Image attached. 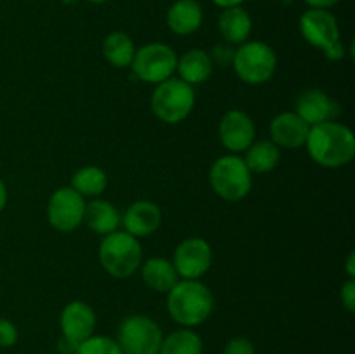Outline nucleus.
<instances>
[{
    "instance_id": "nucleus-7",
    "label": "nucleus",
    "mask_w": 355,
    "mask_h": 354,
    "mask_svg": "<svg viewBox=\"0 0 355 354\" xmlns=\"http://www.w3.org/2000/svg\"><path fill=\"white\" fill-rule=\"evenodd\" d=\"M116 342L123 354H159L163 332L149 316L132 314L118 326Z\"/></svg>"
},
{
    "instance_id": "nucleus-6",
    "label": "nucleus",
    "mask_w": 355,
    "mask_h": 354,
    "mask_svg": "<svg viewBox=\"0 0 355 354\" xmlns=\"http://www.w3.org/2000/svg\"><path fill=\"white\" fill-rule=\"evenodd\" d=\"M234 71L239 78L250 85H260L272 78L276 73V52L266 42H245L234 52Z\"/></svg>"
},
{
    "instance_id": "nucleus-29",
    "label": "nucleus",
    "mask_w": 355,
    "mask_h": 354,
    "mask_svg": "<svg viewBox=\"0 0 355 354\" xmlns=\"http://www.w3.org/2000/svg\"><path fill=\"white\" fill-rule=\"evenodd\" d=\"M17 342V328L9 319H0V347H12Z\"/></svg>"
},
{
    "instance_id": "nucleus-25",
    "label": "nucleus",
    "mask_w": 355,
    "mask_h": 354,
    "mask_svg": "<svg viewBox=\"0 0 355 354\" xmlns=\"http://www.w3.org/2000/svg\"><path fill=\"white\" fill-rule=\"evenodd\" d=\"M107 186V176L103 169L99 167H83V169L76 170L75 176L71 179V187L76 193L85 196H101Z\"/></svg>"
},
{
    "instance_id": "nucleus-4",
    "label": "nucleus",
    "mask_w": 355,
    "mask_h": 354,
    "mask_svg": "<svg viewBox=\"0 0 355 354\" xmlns=\"http://www.w3.org/2000/svg\"><path fill=\"white\" fill-rule=\"evenodd\" d=\"M196 96L194 87L180 78H168L158 83L153 90L151 108L156 118L165 124H180L193 111Z\"/></svg>"
},
{
    "instance_id": "nucleus-3",
    "label": "nucleus",
    "mask_w": 355,
    "mask_h": 354,
    "mask_svg": "<svg viewBox=\"0 0 355 354\" xmlns=\"http://www.w3.org/2000/svg\"><path fill=\"white\" fill-rule=\"evenodd\" d=\"M99 262L113 278L132 276L142 264V246L127 231L110 233L99 246Z\"/></svg>"
},
{
    "instance_id": "nucleus-28",
    "label": "nucleus",
    "mask_w": 355,
    "mask_h": 354,
    "mask_svg": "<svg viewBox=\"0 0 355 354\" xmlns=\"http://www.w3.org/2000/svg\"><path fill=\"white\" fill-rule=\"evenodd\" d=\"M222 354H255V346L246 337H234L227 340Z\"/></svg>"
},
{
    "instance_id": "nucleus-13",
    "label": "nucleus",
    "mask_w": 355,
    "mask_h": 354,
    "mask_svg": "<svg viewBox=\"0 0 355 354\" xmlns=\"http://www.w3.org/2000/svg\"><path fill=\"white\" fill-rule=\"evenodd\" d=\"M96 312L87 302L82 301H73L68 305H64L61 318H59L62 337L75 344H80L92 337L96 332Z\"/></svg>"
},
{
    "instance_id": "nucleus-37",
    "label": "nucleus",
    "mask_w": 355,
    "mask_h": 354,
    "mask_svg": "<svg viewBox=\"0 0 355 354\" xmlns=\"http://www.w3.org/2000/svg\"><path fill=\"white\" fill-rule=\"evenodd\" d=\"M89 2H92V3H106V2H110V0H89Z\"/></svg>"
},
{
    "instance_id": "nucleus-9",
    "label": "nucleus",
    "mask_w": 355,
    "mask_h": 354,
    "mask_svg": "<svg viewBox=\"0 0 355 354\" xmlns=\"http://www.w3.org/2000/svg\"><path fill=\"white\" fill-rule=\"evenodd\" d=\"M85 198L71 186L54 191L47 205L49 224L61 233H71L83 222Z\"/></svg>"
},
{
    "instance_id": "nucleus-30",
    "label": "nucleus",
    "mask_w": 355,
    "mask_h": 354,
    "mask_svg": "<svg viewBox=\"0 0 355 354\" xmlns=\"http://www.w3.org/2000/svg\"><path fill=\"white\" fill-rule=\"evenodd\" d=\"M340 297H342V305L349 312L355 311V281L354 278H350L349 281H345L340 292Z\"/></svg>"
},
{
    "instance_id": "nucleus-10",
    "label": "nucleus",
    "mask_w": 355,
    "mask_h": 354,
    "mask_svg": "<svg viewBox=\"0 0 355 354\" xmlns=\"http://www.w3.org/2000/svg\"><path fill=\"white\" fill-rule=\"evenodd\" d=\"M211 246L203 238H187L173 252V267L182 280H200L211 266Z\"/></svg>"
},
{
    "instance_id": "nucleus-18",
    "label": "nucleus",
    "mask_w": 355,
    "mask_h": 354,
    "mask_svg": "<svg viewBox=\"0 0 355 354\" xmlns=\"http://www.w3.org/2000/svg\"><path fill=\"white\" fill-rule=\"evenodd\" d=\"M218 31L227 44H245L252 33V17L243 7H229L218 16Z\"/></svg>"
},
{
    "instance_id": "nucleus-8",
    "label": "nucleus",
    "mask_w": 355,
    "mask_h": 354,
    "mask_svg": "<svg viewBox=\"0 0 355 354\" xmlns=\"http://www.w3.org/2000/svg\"><path fill=\"white\" fill-rule=\"evenodd\" d=\"M177 59L179 58L170 45L153 42L135 51L130 68L139 80L158 85L172 78L177 69Z\"/></svg>"
},
{
    "instance_id": "nucleus-34",
    "label": "nucleus",
    "mask_w": 355,
    "mask_h": 354,
    "mask_svg": "<svg viewBox=\"0 0 355 354\" xmlns=\"http://www.w3.org/2000/svg\"><path fill=\"white\" fill-rule=\"evenodd\" d=\"M245 0H214V3H217L222 9H229V7H239Z\"/></svg>"
},
{
    "instance_id": "nucleus-15",
    "label": "nucleus",
    "mask_w": 355,
    "mask_h": 354,
    "mask_svg": "<svg viewBox=\"0 0 355 354\" xmlns=\"http://www.w3.org/2000/svg\"><path fill=\"white\" fill-rule=\"evenodd\" d=\"M297 115L304 118L311 127L324 121H333L340 113V106L333 97L319 89H307L298 96Z\"/></svg>"
},
{
    "instance_id": "nucleus-36",
    "label": "nucleus",
    "mask_w": 355,
    "mask_h": 354,
    "mask_svg": "<svg viewBox=\"0 0 355 354\" xmlns=\"http://www.w3.org/2000/svg\"><path fill=\"white\" fill-rule=\"evenodd\" d=\"M7 203V187L6 184H3V180L0 179V212H2V208L6 207Z\"/></svg>"
},
{
    "instance_id": "nucleus-23",
    "label": "nucleus",
    "mask_w": 355,
    "mask_h": 354,
    "mask_svg": "<svg viewBox=\"0 0 355 354\" xmlns=\"http://www.w3.org/2000/svg\"><path fill=\"white\" fill-rule=\"evenodd\" d=\"M135 45L132 38L123 31H113L103 42V54L106 61L114 68H128L134 61Z\"/></svg>"
},
{
    "instance_id": "nucleus-26",
    "label": "nucleus",
    "mask_w": 355,
    "mask_h": 354,
    "mask_svg": "<svg viewBox=\"0 0 355 354\" xmlns=\"http://www.w3.org/2000/svg\"><path fill=\"white\" fill-rule=\"evenodd\" d=\"M75 354H123L116 339L106 335H92L78 344Z\"/></svg>"
},
{
    "instance_id": "nucleus-11",
    "label": "nucleus",
    "mask_w": 355,
    "mask_h": 354,
    "mask_svg": "<svg viewBox=\"0 0 355 354\" xmlns=\"http://www.w3.org/2000/svg\"><path fill=\"white\" fill-rule=\"evenodd\" d=\"M300 31L309 44L322 51L340 40L338 21L328 9H309L302 14Z\"/></svg>"
},
{
    "instance_id": "nucleus-20",
    "label": "nucleus",
    "mask_w": 355,
    "mask_h": 354,
    "mask_svg": "<svg viewBox=\"0 0 355 354\" xmlns=\"http://www.w3.org/2000/svg\"><path fill=\"white\" fill-rule=\"evenodd\" d=\"M141 276L144 283L158 294H168L173 285L179 281V274L173 267L172 260L163 259V257H151L146 260L142 264Z\"/></svg>"
},
{
    "instance_id": "nucleus-32",
    "label": "nucleus",
    "mask_w": 355,
    "mask_h": 354,
    "mask_svg": "<svg viewBox=\"0 0 355 354\" xmlns=\"http://www.w3.org/2000/svg\"><path fill=\"white\" fill-rule=\"evenodd\" d=\"M76 347H78V344L71 342V340H68L66 337H61V340H59L58 344V349L61 354H75Z\"/></svg>"
},
{
    "instance_id": "nucleus-38",
    "label": "nucleus",
    "mask_w": 355,
    "mask_h": 354,
    "mask_svg": "<svg viewBox=\"0 0 355 354\" xmlns=\"http://www.w3.org/2000/svg\"><path fill=\"white\" fill-rule=\"evenodd\" d=\"M281 2L286 3V6H288V3H291V2H293V0H281Z\"/></svg>"
},
{
    "instance_id": "nucleus-22",
    "label": "nucleus",
    "mask_w": 355,
    "mask_h": 354,
    "mask_svg": "<svg viewBox=\"0 0 355 354\" xmlns=\"http://www.w3.org/2000/svg\"><path fill=\"white\" fill-rule=\"evenodd\" d=\"M281 160V148H277L270 139H260L253 141L246 149L245 163L250 172L266 174L276 169Z\"/></svg>"
},
{
    "instance_id": "nucleus-21",
    "label": "nucleus",
    "mask_w": 355,
    "mask_h": 354,
    "mask_svg": "<svg viewBox=\"0 0 355 354\" xmlns=\"http://www.w3.org/2000/svg\"><path fill=\"white\" fill-rule=\"evenodd\" d=\"M83 221L87 222L94 233L101 236H106L110 233L118 231L120 228V212L116 210L111 201L107 200H92L85 205V215Z\"/></svg>"
},
{
    "instance_id": "nucleus-24",
    "label": "nucleus",
    "mask_w": 355,
    "mask_h": 354,
    "mask_svg": "<svg viewBox=\"0 0 355 354\" xmlns=\"http://www.w3.org/2000/svg\"><path fill=\"white\" fill-rule=\"evenodd\" d=\"M159 354H203V340L193 328L180 326L163 337Z\"/></svg>"
},
{
    "instance_id": "nucleus-33",
    "label": "nucleus",
    "mask_w": 355,
    "mask_h": 354,
    "mask_svg": "<svg viewBox=\"0 0 355 354\" xmlns=\"http://www.w3.org/2000/svg\"><path fill=\"white\" fill-rule=\"evenodd\" d=\"M311 6V9H329V7L336 6L340 0H305Z\"/></svg>"
},
{
    "instance_id": "nucleus-31",
    "label": "nucleus",
    "mask_w": 355,
    "mask_h": 354,
    "mask_svg": "<svg viewBox=\"0 0 355 354\" xmlns=\"http://www.w3.org/2000/svg\"><path fill=\"white\" fill-rule=\"evenodd\" d=\"M347 54V49H345V44H343L342 40H336L335 44L329 45L328 49H324V56L328 59H331V61H338V59H343Z\"/></svg>"
},
{
    "instance_id": "nucleus-17",
    "label": "nucleus",
    "mask_w": 355,
    "mask_h": 354,
    "mask_svg": "<svg viewBox=\"0 0 355 354\" xmlns=\"http://www.w3.org/2000/svg\"><path fill=\"white\" fill-rule=\"evenodd\" d=\"M203 23V9L198 0H175L166 12V24L175 35L194 33Z\"/></svg>"
},
{
    "instance_id": "nucleus-1",
    "label": "nucleus",
    "mask_w": 355,
    "mask_h": 354,
    "mask_svg": "<svg viewBox=\"0 0 355 354\" xmlns=\"http://www.w3.org/2000/svg\"><path fill=\"white\" fill-rule=\"evenodd\" d=\"M305 146L311 158L324 169L345 167L355 156L354 132L338 121H324L311 127Z\"/></svg>"
},
{
    "instance_id": "nucleus-27",
    "label": "nucleus",
    "mask_w": 355,
    "mask_h": 354,
    "mask_svg": "<svg viewBox=\"0 0 355 354\" xmlns=\"http://www.w3.org/2000/svg\"><path fill=\"white\" fill-rule=\"evenodd\" d=\"M234 49H232L231 44H227V42H224V44H217L214 47V51H211L210 58H211V62H214V66H220V68H227L229 65H232V61H234Z\"/></svg>"
},
{
    "instance_id": "nucleus-16",
    "label": "nucleus",
    "mask_w": 355,
    "mask_h": 354,
    "mask_svg": "<svg viewBox=\"0 0 355 354\" xmlns=\"http://www.w3.org/2000/svg\"><path fill=\"white\" fill-rule=\"evenodd\" d=\"M121 224L128 235L137 239L151 236L162 224V210L149 200L134 201L121 217Z\"/></svg>"
},
{
    "instance_id": "nucleus-12",
    "label": "nucleus",
    "mask_w": 355,
    "mask_h": 354,
    "mask_svg": "<svg viewBox=\"0 0 355 354\" xmlns=\"http://www.w3.org/2000/svg\"><path fill=\"white\" fill-rule=\"evenodd\" d=\"M218 137L224 148L231 153L246 151L255 141V124L245 111L231 110L218 124Z\"/></svg>"
},
{
    "instance_id": "nucleus-35",
    "label": "nucleus",
    "mask_w": 355,
    "mask_h": 354,
    "mask_svg": "<svg viewBox=\"0 0 355 354\" xmlns=\"http://www.w3.org/2000/svg\"><path fill=\"white\" fill-rule=\"evenodd\" d=\"M354 262H355V253L350 252L349 257H347V274H349L350 278L355 276V267H354Z\"/></svg>"
},
{
    "instance_id": "nucleus-5",
    "label": "nucleus",
    "mask_w": 355,
    "mask_h": 354,
    "mask_svg": "<svg viewBox=\"0 0 355 354\" xmlns=\"http://www.w3.org/2000/svg\"><path fill=\"white\" fill-rule=\"evenodd\" d=\"M211 189L225 201H239L252 191V172L245 160L225 155L215 160L210 169Z\"/></svg>"
},
{
    "instance_id": "nucleus-2",
    "label": "nucleus",
    "mask_w": 355,
    "mask_h": 354,
    "mask_svg": "<svg viewBox=\"0 0 355 354\" xmlns=\"http://www.w3.org/2000/svg\"><path fill=\"white\" fill-rule=\"evenodd\" d=\"M166 295L170 318L184 328L203 325L214 311V295L200 280L177 281Z\"/></svg>"
},
{
    "instance_id": "nucleus-19",
    "label": "nucleus",
    "mask_w": 355,
    "mask_h": 354,
    "mask_svg": "<svg viewBox=\"0 0 355 354\" xmlns=\"http://www.w3.org/2000/svg\"><path fill=\"white\" fill-rule=\"evenodd\" d=\"M177 71H179L180 80L194 87L210 78L214 73V62L207 51L191 49L182 58L177 59Z\"/></svg>"
},
{
    "instance_id": "nucleus-14",
    "label": "nucleus",
    "mask_w": 355,
    "mask_h": 354,
    "mask_svg": "<svg viewBox=\"0 0 355 354\" xmlns=\"http://www.w3.org/2000/svg\"><path fill=\"white\" fill-rule=\"evenodd\" d=\"M309 130H311V125L304 121V118L295 113V111L279 113L270 121L269 127L270 141L277 148L284 149H297L300 146H305Z\"/></svg>"
}]
</instances>
